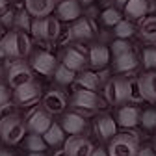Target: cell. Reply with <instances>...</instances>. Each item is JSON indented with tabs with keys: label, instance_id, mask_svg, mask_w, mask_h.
Wrapping results in <instances>:
<instances>
[{
	"label": "cell",
	"instance_id": "6da1fadb",
	"mask_svg": "<svg viewBox=\"0 0 156 156\" xmlns=\"http://www.w3.org/2000/svg\"><path fill=\"white\" fill-rule=\"evenodd\" d=\"M26 132V125L19 115H6L0 119V138H2L8 145H15L23 140Z\"/></svg>",
	"mask_w": 156,
	"mask_h": 156
},
{
	"label": "cell",
	"instance_id": "7a4b0ae2",
	"mask_svg": "<svg viewBox=\"0 0 156 156\" xmlns=\"http://www.w3.org/2000/svg\"><path fill=\"white\" fill-rule=\"evenodd\" d=\"M138 151L140 141L136 134H115L108 147V156H136Z\"/></svg>",
	"mask_w": 156,
	"mask_h": 156
},
{
	"label": "cell",
	"instance_id": "3957f363",
	"mask_svg": "<svg viewBox=\"0 0 156 156\" xmlns=\"http://www.w3.org/2000/svg\"><path fill=\"white\" fill-rule=\"evenodd\" d=\"M32 80H34L32 69L26 62L21 60V58H17V60H13L8 65V84H9V87L17 89V87L32 82Z\"/></svg>",
	"mask_w": 156,
	"mask_h": 156
},
{
	"label": "cell",
	"instance_id": "277c9868",
	"mask_svg": "<svg viewBox=\"0 0 156 156\" xmlns=\"http://www.w3.org/2000/svg\"><path fill=\"white\" fill-rule=\"evenodd\" d=\"M32 34L39 39H56L60 34V23L54 17H39L32 21Z\"/></svg>",
	"mask_w": 156,
	"mask_h": 156
},
{
	"label": "cell",
	"instance_id": "5b68a950",
	"mask_svg": "<svg viewBox=\"0 0 156 156\" xmlns=\"http://www.w3.org/2000/svg\"><path fill=\"white\" fill-rule=\"evenodd\" d=\"M104 97L110 104H123L126 102V78L115 76L104 86Z\"/></svg>",
	"mask_w": 156,
	"mask_h": 156
},
{
	"label": "cell",
	"instance_id": "8992f818",
	"mask_svg": "<svg viewBox=\"0 0 156 156\" xmlns=\"http://www.w3.org/2000/svg\"><path fill=\"white\" fill-rule=\"evenodd\" d=\"M73 106L78 108V110H87V112H93L97 108H102L104 102L99 95L95 91H89V89H76V93L73 95Z\"/></svg>",
	"mask_w": 156,
	"mask_h": 156
},
{
	"label": "cell",
	"instance_id": "52a82bcc",
	"mask_svg": "<svg viewBox=\"0 0 156 156\" xmlns=\"http://www.w3.org/2000/svg\"><path fill=\"white\" fill-rule=\"evenodd\" d=\"M39 99H41V87H39V84L34 82V80L15 89V101L21 106H32Z\"/></svg>",
	"mask_w": 156,
	"mask_h": 156
},
{
	"label": "cell",
	"instance_id": "ba28073f",
	"mask_svg": "<svg viewBox=\"0 0 156 156\" xmlns=\"http://www.w3.org/2000/svg\"><path fill=\"white\" fill-rule=\"evenodd\" d=\"M65 152L67 156H91L93 152V145L87 138H84V136L80 134H74L71 136V138L65 141Z\"/></svg>",
	"mask_w": 156,
	"mask_h": 156
},
{
	"label": "cell",
	"instance_id": "9c48e42d",
	"mask_svg": "<svg viewBox=\"0 0 156 156\" xmlns=\"http://www.w3.org/2000/svg\"><path fill=\"white\" fill-rule=\"evenodd\" d=\"M86 60H89V58L86 56V50L82 48V47H78V45H74V47H69L65 52H63V58H62V63L65 65V67H69L71 71H80V69H84V65H86Z\"/></svg>",
	"mask_w": 156,
	"mask_h": 156
},
{
	"label": "cell",
	"instance_id": "30bf717a",
	"mask_svg": "<svg viewBox=\"0 0 156 156\" xmlns=\"http://www.w3.org/2000/svg\"><path fill=\"white\" fill-rule=\"evenodd\" d=\"M52 125V117L45 108H37L35 112H32L30 119H28V128L32 134H45Z\"/></svg>",
	"mask_w": 156,
	"mask_h": 156
},
{
	"label": "cell",
	"instance_id": "8fae6325",
	"mask_svg": "<svg viewBox=\"0 0 156 156\" xmlns=\"http://www.w3.org/2000/svg\"><path fill=\"white\" fill-rule=\"evenodd\" d=\"M21 32H9L6 34L2 39H0V47L4 50L6 58H11V60H17V58H23L21 56Z\"/></svg>",
	"mask_w": 156,
	"mask_h": 156
},
{
	"label": "cell",
	"instance_id": "7c38bea8",
	"mask_svg": "<svg viewBox=\"0 0 156 156\" xmlns=\"http://www.w3.org/2000/svg\"><path fill=\"white\" fill-rule=\"evenodd\" d=\"M67 106V99L62 91H48L43 97V108L48 113H62Z\"/></svg>",
	"mask_w": 156,
	"mask_h": 156
},
{
	"label": "cell",
	"instance_id": "4fadbf2b",
	"mask_svg": "<svg viewBox=\"0 0 156 156\" xmlns=\"http://www.w3.org/2000/svg\"><path fill=\"white\" fill-rule=\"evenodd\" d=\"M141 121V112L136 106H123L117 112V123L125 128H134Z\"/></svg>",
	"mask_w": 156,
	"mask_h": 156
},
{
	"label": "cell",
	"instance_id": "5bb4252c",
	"mask_svg": "<svg viewBox=\"0 0 156 156\" xmlns=\"http://www.w3.org/2000/svg\"><path fill=\"white\" fill-rule=\"evenodd\" d=\"M32 67L37 71V73H41V74H50L56 71V58L48 52H37L34 56V60H32Z\"/></svg>",
	"mask_w": 156,
	"mask_h": 156
},
{
	"label": "cell",
	"instance_id": "9a60e30c",
	"mask_svg": "<svg viewBox=\"0 0 156 156\" xmlns=\"http://www.w3.org/2000/svg\"><path fill=\"white\" fill-rule=\"evenodd\" d=\"M95 132L99 134L101 140H112L115 136V121L112 119V115L102 113L95 119Z\"/></svg>",
	"mask_w": 156,
	"mask_h": 156
},
{
	"label": "cell",
	"instance_id": "2e32d148",
	"mask_svg": "<svg viewBox=\"0 0 156 156\" xmlns=\"http://www.w3.org/2000/svg\"><path fill=\"white\" fill-rule=\"evenodd\" d=\"M138 67H140V60L136 58V54L132 50H128V52H125V54H121V56L115 58V71L117 73H126V74H130V73L138 71Z\"/></svg>",
	"mask_w": 156,
	"mask_h": 156
},
{
	"label": "cell",
	"instance_id": "e0dca14e",
	"mask_svg": "<svg viewBox=\"0 0 156 156\" xmlns=\"http://www.w3.org/2000/svg\"><path fill=\"white\" fill-rule=\"evenodd\" d=\"M110 62V50L104 45H93L89 50V63L93 69H104Z\"/></svg>",
	"mask_w": 156,
	"mask_h": 156
},
{
	"label": "cell",
	"instance_id": "ac0fdd59",
	"mask_svg": "<svg viewBox=\"0 0 156 156\" xmlns=\"http://www.w3.org/2000/svg\"><path fill=\"white\" fill-rule=\"evenodd\" d=\"M84 126H86V121H84V117H82L80 113L69 112V113H65V115H63L62 128H63L67 134H71V136L80 134V132L84 130Z\"/></svg>",
	"mask_w": 156,
	"mask_h": 156
},
{
	"label": "cell",
	"instance_id": "d6986e66",
	"mask_svg": "<svg viewBox=\"0 0 156 156\" xmlns=\"http://www.w3.org/2000/svg\"><path fill=\"white\" fill-rule=\"evenodd\" d=\"M140 84H141V93H143V99L156 102V71H149L140 78Z\"/></svg>",
	"mask_w": 156,
	"mask_h": 156
},
{
	"label": "cell",
	"instance_id": "ffe728a7",
	"mask_svg": "<svg viewBox=\"0 0 156 156\" xmlns=\"http://www.w3.org/2000/svg\"><path fill=\"white\" fill-rule=\"evenodd\" d=\"M54 9V0H26V11L35 19L47 17Z\"/></svg>",
	"mask_w": 156,
	"mask_h": 156
},
{
	"label": "cell",
	"instance_id": "44dd1931",
	"mask_svg": "<svg viewBox=\"0 0 156 156\" xmlns=\"http://www.w3.org/2000/svg\"><path fill=\"white\" fill-rule=\"evenodd\" d=\"M95 34L89 19H80L78 23H74V26L71 28V37L73 39H78V41H87V39H91Z\"/></svg>",
	"mask_w": 156,
	"mask_h": 156
},
{
	"label": "cell",
	"instance_id": "7402d4cb",
	"mask_svg": "<svg viewBox=\"0 0 156 156\" xmlns=\"http://www.w3.org/2000/svg\"><path fill=\"white\" fill-rule=\"evenodd\" d=\"M82 8H80V2L78 0H62V4L58 6V15L63 21H73L80 15Z\"/></svg>",
	"mask_w": 156,
	"mask_h": 156
},
{
	"label": "cell",
	"instance_id": "603a6c76",
	"mask_svg": "<svg viewBox=\"0 0 156 156\" xmlns=\"http://www.w3.org/2000/svg\"><path fill=\"white\" fill-rule=\"evenodd\" d=\"M126 101L128 102H141V101H145L143 93H141L140 78H134V76L126 78Z\"/></svg>",
	"mask_w": 156,
	"mask_h": 156
},
{
	"label": "cell",
	"instance_id": "cb8c5ba5",
	"mask_svg": "<svg viewBox=\"0 0 156 156\" xmlns=\"http://www.w3.org/2000/svg\"><path fill=\"white\" fill-rule=\"evenodd\" d=\"M45 141H47V145H52V147H58V145H62L63 143V140H65V130L62 128V125H56V123H52L50 125V128L45 132Z\"/></svg>",
	"mask_w": 156,
	"mask_h": 156
},
{
	"label": "cell",
	"instance_id": "d4e9b609",
	"mask_svg": "<svg viewBox=\"0 0 156 156\" xmlns=\"http://www.w3.org/2000/svg\"><path fill=\"white\" fill-rule=\"evenodd\" d=\"M76 86H78V89H89V91H93V89H97L101 86V76L99 74H95V73H82L80 76L76 78Z\"/></svg>",
	"mask_w": 156,
	"mask_h": 156
},
{
	"label": "cell",
	"instance_id": "484cf974",
	"mask_svg": "<svg viewBox=\"0 0 156 156\" xmlns=\"http://www.w3.org/2000/svg\"><path fill=\"white\" fill-rule=\"evenodd\" d=\"M149 9V4H147V0H128L126 6H125V11L128 17L132 19H141Z\"/></svg>",
	"mask_w": 156,
	"mask_h": 156
},
{
	"label": "cell",
	"instance_id": "4316f807",
	"mask_svg": "<svg viewBox=\"0 0 156 156\" xmlns=\"http://www.w3.org/2000/svg\"><path fill=\"white\" fill-rule=\"evenodd\" d=\"M140 34L145 41L156 43V17H145L140 26Z\"/></svg>",
	"mask_w": 156,
	"mask_h": 156
},
{
	"label": "cell",
	"instance_id": "83f0119b",
	"mask_svg": "<svg viewBox=\"0 0 156 156\" xmlns=\"http://www.w3.org/2000/svg\"><path fill=\"white\" fill-rule=\"evenodd\" d=\"M54 78H56V82H58V84L67 86V84L74 82V71H71L69 67H65V65L62 63V65H58V67H56V71H54Z\"/></svg>",
	"mask_w": 156,
	"mask_h": 156
},
{
	"label": "cell",
	"instance_id": "f1b7e54d",
	"mask_svg": "<svg viewBox=\"0 0 156 156\" xmlns=\"http://www.w3.org/2000/svg\"><path fill=\"white\" fill-rule=\"evenodd\" d=\"M26 147L32 152H43L47 149V141L45 138H41V134H30L26 138Z\"/></svg>",
	"mask_w": 156,
	"mask_h": 156
},
{
	"label": "cell",
	"instance_id": "f546056e",
	"mask_svg": "<svg viewBox=\"0 0 156 156\" xmlns=\"http://www.w3.org/2000/svg\"><path fill=\"white\" fill-rule=\"evenodd\" d=\"M141 63H143V67L149 69V71L156 69V47H147V48H143Z\"/></svg>",
	"mask_w": 156,
	"mask_h": 156
},
{
	"label": "cell",
	"instance_id": "4dcf8cb0",
	"mask_svg": "<svg viewBox=\"0 0 156 156\" xmlns=\"http://www.w3.org/2000/svg\"><path fill=\"white\" fill-rule=\"evenodd\" d=\"M113 32H115V35L119 37V39H126V37H130L134 34V26H132L130 21H123V19H121V21L115 24Z\"/></svg>",
	"mask_w": 156,
	"mask_h": 156
},
{
	"label": "cell",
	"instance_id": "1f68e13d",
	"mask_svg": "<svg viewBox=\"0 0 156 156\" xmlns=\"http://www.w3.org/2000/svg\"><path fill=\"white\" fill-rule=\"evenodd\" d=\"M140 123L143 125V128L154 130L156 128V110H145L141 113V121Z\"/></svg>",
	"mask_w": 156,
	"mask_h": 156
},
{
	"label": "cell",
	"instance_id": "d6a6232c",
	"mask_svg": "<svg viewBox=\"0 0 156 156\" xmlns=\"http://www.w3.org/2000/svg\"><path fill=\"white\" fill-rule=\"evenodd\" d=\"M15 26L19 30H32V21H30L28 11H21L15 15Z\"/></svg>",
	"mask_w": 156,
	"mask_h": 156
},
{
	"label": "cell",
	"instance_id": "836d02e7",
	"mask_svg": "<svg viewBox=\"0 0 156 156\" xmlns=\"http://www.w3.org/2000/svg\"><path fill=\"white\" fill-rule=\"evenodd\" d=\"M128 50H130V43L126 41V39H117V41L112 43V54H113V58L121 56V54H125Z\"/></svg>",
	"mask_w": 156,
	"mask_h": 156
},
{
	"label": "cell",
	"instance_id": "e575fe53",
	"mask_svg": "<svg viewBox=\"0 0 156 156\" xmlns=\"http://www.w3.org/2000/svg\"><path fill=\"white\" fill-rule=\"evenodd\" d=\"M102 21L108 24V26H115L117 23H119L121 21V13L119 11H117V9H106L104 13H102Z\"/></svg>",
	"mask_w": 156,
	"mask_h": 156
},
{
	"label": "cell",
	"instance_id": "d590c367",
	"mask_svg": "<svg viewBox=\"0 0 156 156\" xmlns=\"http://www.w3.org/2000/svg\"><path fill=\"white\" fill-rule=\"evenodd\" d=\"M8 101H9V89H8V86L0 82V106H4Z\"/></svg>",
	"mask_w": 156,
	"mask_h": 156
},
{
	"label": "cell",
	"instance_id": "8d00e7d4",
	"mask_svg": "<svg viewBox=\"0 0 156 156\" xmlns=\"http://www.w3.org/2000/svg\"><path fill=\"white\" fill-rule=\"evenodd\" d=\"M136 156H156V152H154V149H151V147H143V149L138 151V154H136Z\"/></svg>",
	"mask_w": 156,
	"mask_h": 156
},
{
	"label": "cell",
	"instance_id": "74e56055",
	"mask_svg": "<svg viewBox=\"0 0 156 156\" xmlns=\"http://www.w3.org/2000/svg\"><path fill=\"white\" fill-rule=\"evenodd\" d=\"M91 156H108V151H104V149H93Z\"/></svg>",
	"mask_w": 156,
	"mask_h": 156
},
{
	"label": "cell",
	"instance_id": "f35d334b",
	"mask_svg": "<svg viewBox=\"0 0 156 156\" xmlns=\"http://www.w3.org/2000/svg\"><path fill=\"white\" fill-rule=\"evenodd\" d=\"M11 15H13V13H9V11H8V13H4V17H2V23H4V24L11 23Z\"/></svg>",
	"mask_w": 156,
	"mask_h": 156
},
{
	"label": "cell",
	"instance_id": "ab89813d",
	"mask_svg": "<svg viewBox=\"0 0 156 156\" xmlns=\"http://www.w3.org/2000/svg\"><path fill=\"white\" fill-rule=\"evenodd\" d=\"M113 2H115L117 6H126V2H128V0H113Z\"/></svg>",
	"mask_w": 156,
	"mask_h": 156
},
{
	"label": "cell",
	"instance_id": "60d3db41",
	"mask_svg": "<svg viewBox=\"0 0 156 156\" xmlns=\"http://www.w3.org/2000/svg\"><path fill=\"white\" fill-rule=\"evenodd\" d=\"M6 9V0H0V13Z\"/></svg>",
	"mask_w": 156,
	"mask_h": 156
},
{
	"label": "cell",
	"instance_id": "b9f144b4",
	"mask_svg": "<svg viewBox=\"0 0 156 156\" xmlns=\"http://www.w3.org/2000/svg\"><path fill=\"white\" fill-rule=\"evenodd\" d=\"M56 156H67V152H65V149H62V151H58V152H56Z\"/></svg>",
	"mask_w": 156,
	"mask_h": 156
},
{
	"label": "cell",
	"instance_id": "7bdbcfd3",
	"mask_svg": "<svg viewBox=\"0 0 156 156\" xmlns=\"http://www.w3.org/2000/svg\"><path fill=\"white\" fill-rule=\"evenodd\" d=\"M0 156H11L9 151H0Z\"/></svg>",
	"mask_w": 156,
	"mask_h": 156
},
{
	"label": "cell",
	"instance_id": "ee69618b",
	"mask_svg": "<svg viewBox=\"0 0 156 156\" xmlns=\"http://www.w3.org/2000/svg\"><path fill=\"white\" fill-rule=\"evenodd\" d=\"M30 156H45V152H32Z\"/></svg>",
	"mask_w": 156,
	"mask_h": 156
},
{
	"label": "cell",
	"instance_id": "f6af8a7d",
	"mask_svg": "<svg viewBox=\"0 0 156 156\" xmlns=\"http://www.w3.org/2000/svg\"><path fill=\"white\" fill-rule=\"evenodd\" d=\"M2 58H6V56H4V50H2V47H0V60H2Z\"/></svg>",
	"mask_w": 156,
	"mask_h": 156
},
{
	"label": "cell",
	"instance_id": "bcb514c9",
	"mask_svg": "<svg viewBox=\"0 0 156 156\" xmlns=\"http://www.w3.org/2000/svg\"><path fill=\"white\" fill-rule=\"evenodd\" d=\"M2 37H4V35H2V30H0V39H2Z\"/></svg>",
	"mask_w": 156,
	"mask_h": 156
},
{
	"label": "cell",
	"instance_id": "7dc6e473",
	"mask_svg": "<svg viewBox=\"0 0 156 156\" xmlns=\"http://www.w3.org/2000/svg\"><path fill=\"white\" fill-rule=\"evenodd\" d=\"M154 149H156V138H154Z\"/></svg>",
	"mask_w": 156,
	"mask_h": 156
},
{
	"label": "cell",
	"instance_id": "c3c4849f",
	"mask_svg": "<svg viewBox=\"0 0 156 156\" xmlns=\"http://www.w3.org/2000/svg\"><path fill=\"white\" fill-rule=\"evenodd\" d=\"M152 4H154V6H156V0H152Z\"/></svg>",
	"mask_w": 156,
	"mask_h": 156
}]
</instances>
